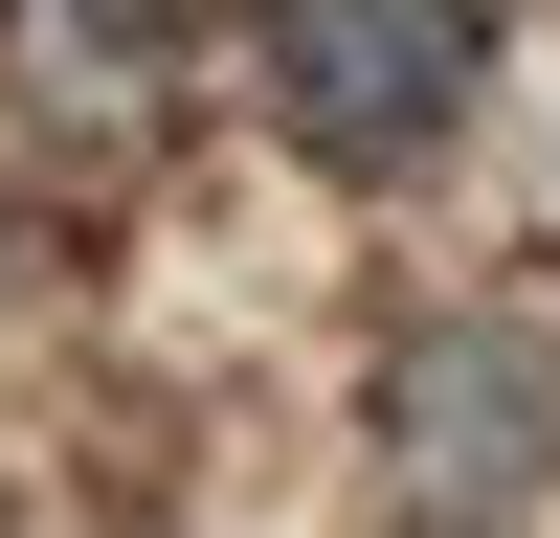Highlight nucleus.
Instances as JSON below:
<instances>
[{
    "label": "nucleus",
    "instance_id": "1",
    "mask_svg": "<svg viewBox=\"0 0 560 538\" xmlns=\"http://www.w3.org/2000/svg\"><path fill=\"white\" fill-rule=\"evenodd\" d=\"M471 90H493V0H269L247 23V113L292 157H337V179L448 157Z\"/></svg>",
    "mask_w": 560,
    "mask_h": 538
},
{
    "label": "nucleus",
    "instance_id": "2",
    "mask_svg": "<svg viewBox=\"0 0 560 538\" xmlns=\"http://www.w3.org/2000/svg\"><path fill=\"white\" fill-rule=\"evenodd\" d=\"M382 448H404V493H538L560 471V292H448V314H404V359H382Z\"/></svg>",
    "mask_w": 560,
    "mask_h": 538
},
{
    "label": "nucleus",
    "instance_id": "3",
    "mask_svg": "<svg viewBox=\"0 0 560 538\" xmlns=\"http://www.w3.org/2000/svg\"><path fill=\"white\" fill-rule=\"evenodd\" d=\"M179 45H202V0H0V90L45 134H135L179 90Z\"/></svg>",
    "mask_w": 560,
    "mask_h": 538
}]
</instances>
